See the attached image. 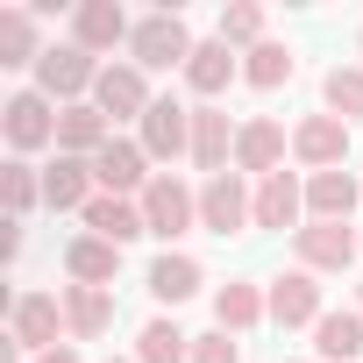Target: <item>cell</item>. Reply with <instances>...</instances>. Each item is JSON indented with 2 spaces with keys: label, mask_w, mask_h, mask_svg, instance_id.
<instances>
[{
  "label": "cell",
  "mask_w": 363,
  "mask_h": 363,
  "mask_svg": "<svg viewBox=\"0 0 363 363\" xmlns=\"http://www.w3.org/2000/svg\"><path fill=\"white\" fill-rule=\"evenodd\" d=\"M186 342H193V335H178L171 320H150V328L135 335V363H193Z\"/></svg>",
  "instance_id": "83f0119b"
},
{
  "label": "cell",
  "mask_w": 363,
  "mask_h": 363,
  "mask_svg": "<svg viewBox=\"0 0 363 363\" xmlns=\"http://www.w3.org/2000/svg\"><path fill=\"white\" fill-rule=\"evenodd\" d=\"M93 107H100L107 121H128V114L143 121V114H150L157 100H150V86H143V72H135V65H100V86H93Z\"/></svg>",
  "instance_id": "5b68a950"
},
{
  "label": "cell",
  "mask_w": 363,
  "mask_h": 363,
  "mask_svg": "<svg viewBox=\"0 0 363 363\" xmlns=\"http://www.w3.org/2000/svg\"><path fill=\"white\" fill-rule=\"evenodd\" d=\"M143 150H150L157 164L186 157V150H193V114L178 107V100H157V107L143 114Z\"/></svg>",
  "instance_id": "9c48e42d"
},
{
  "label": "cell",
  "mask_w": 363,
  "mask_h": 363,
  "mask_svg": "<svg viewBox=\"0 0 363 363\" xmlns=\"http://www.w3.org/2000/svg\"><path fill=\"white\" fill-rule=\"evenodd\" d=\"M271 320H278V328L320 320V285H313V271H285V278L271 285Z\"/></svg>",
  "instance_id": "2e32d148"
},
{
  "label": "cell",
  "mask_w": 363,
  "mask_h": 363,
  "mask_svg": "<svg viewBox=\"0 0 363 363\" xmlns=\"http://www.w3.org/2000/svg\"><path fill=\"white\" fill-rule=\"evenodd\" d=\"M143 221H150V235H186L193 221H200V200L186 193V186H178V178L164 171V178H150V193H143Z\"/></svg>",
  "instance_id": "7a4b0ae2"
},
{
  "label": "cell",
  "mask_w": 363,
  "mask_h": 363,
  "mask_svg": "<svg viewBox=\"0 0 363 363\" xmlns=\"http://www.w3.org/2000/svg\"><path fill=\"white\" fill-rule=\"evenodd\" d=\"M264 313H271V306L257 299V285H221V292H214V320H221V335H228V328L242 335V328H257Z\"/></svg>",
  "instance_id": "484cf974"
},
{
  "label": "cell",
  "mask_w": 363,
  "mask_h": 363,
  "mask_svg": "<svg viewBox=\"0 0 363 363\" xmlns=\"http://www.w3.org/2000/svg\"><path fill=\"white\" fill-rule=\"evenodd\" d=\"M65 271H72V285H114V271H121V242H107V235H79L72 250H65Z\"/></svg>",
  "instance_id": "9a60e30c"
},
{
  "label": "cell",
  "mask_w": 363,
  "mask_h": 363,
  "mask_svg": "<svg viewBox=\"0 0 363 363\" xmlns=\"http://www.w3.org/2000/svg\"><path fill=\"white\" fill-rule=\"evenodd\" d=\"M320 93H328V114L335 121H363V65H335Z\"/></svg>",
  "instance_id": "f1b7e54d"
},
{
  "label": "cell",
  "mask_w": 363,
  "mask_h": 363,
  "mask_svg": "<svg viewBox=\"0 0 363 363\" xmlns=\"http://www.w3.org/2000/svg\"><path fill=\"white\" fill-rule=\"evenodd\" d=\"M43 65V50H36V22H29V8H0V65Z\"/></svg>",
  "instance_id": "4316f807"
},
{
  "label": "cell",
  "mask_w": 363,
  "mask_h": 363,
  "mask_svg": "<svg viewBox=\"0 0 363 363\" xmlns=\"http://www.w3.org/2000/svg\"><path fill=\"white\" fill-rule=\"evenodd\" d=\"M221 43H264V8H250V0H235V8L221 15Z\"/></svg>",
  "instance_id": "4dcf8cb0"
},
{
  "label": "cell",
  "mask_w": 363,
  "mask_h": 363,
  "mask_svg": "<svg viewBox=\"0 0 363 363\" xmlns=\"http://www.w3.org/2000/svg\"><path fill=\"white\" fill-rule=\"evenodd\" d=\"M65 328H72L79 342L107 335V328H114V299H107L100 285H72V292H65Z\"/></svg>",
  "instance_id": "ffe728a7"
},
{
  "label": "cell",
  "mask_w": 363,
  "mask_h": 363,
  "mask_svg": "<svg viewBox=\"0 0 363 363\" xmlns=\"http://www.w3.org/2000/svg\"><path fill=\"white\" fill-rule=\"evenodd\" d=\"M193 363H242V349L228 335H193Z\"/></svg>",
  "instance_id": "d6a6232c"
},
{
  "label": "cell",
  "mask_w": 363,
  "mask_h": 363,
  "mask_svg": "<svg viewBox=\"0 0 363 363\" xmlns=\"http://www.w3.org/2000/svg\"><path fill=\"white\" fill-rule=\"evenodd\" d=\"M292 157L313 164V171H342V157H349V121H335V114H306V121L292 128Z\"/></svg>",
  "instance_id": "8992f818"
},
{
  "label": "cell",
  "mask_w": 363,
  "mask_h": 363,
  "mask_svg": "<svg viewBox=\"0 0 363 363\" xmlns=\"http://www.w3.org/2000/svg\"><path fill=\"white\" fill-rule=\"evenodd\" d=\"M107 143H114V128L100 107H57V150L65 157H100Z\"/></svg>",
  "instance_id": "5bb4252c"
},
{
  "label": "cell",
  "mask_w": 363,
  "mask_h": 363,
  "mask_svg": "<svg viewBox=\"0 0 363 363\" xmlns=\"http://www.w3.org/2000/svg\"><path fill=\"white\" fill-rule=\"evenodd\" d=\"M150 292H157L164 306L193 299V292H200V264H193V257H171V250H164V257L150 264Z\"/></svg>",
  "instance_id": "cb8c5ba5"
},
{
  "label": "cell",
  "mask_w": 363,
  "mask_h": 363,
  "mask_svg": "<svg viewBox=\"0 0 363 363\" xmlns=\"http://www.w3.org/2000/svg\"><path fill=\"white\" fill-rule=\"evenodd\" d=\"M0 200H8L15 214H29V207L43 200V186L29 178V164H8V171H0Z\"/></svg>",
  "instance_id": "1f68e13d"
},
{
  "label": "cell",
  "mask_w": 363,
  "mask_h": 363,
  "mask_svg": "<svg viewBox=\"0 0 363 363\" xmlns=\"http://www.w3.org/2000/svg\"><path fill=\"white\" fill-rule=\"evenodd\" d=\"M15 349H57V299L50 292H22L15 299Z\"/></svg>",
  "instance_id": "e0dca14e"
},
{
  "label": "cell",
  "mask_w": 363,
  "mask_h": 363,
  "mask_svg": "<svg viewBox=\"0 0 363 363\" xmlns=\"http://www.w3.org/2000/svg\"><path fill=\"white\" fill-rule=\"evenodd\" d=\"M128 50H135V72H171V65H193V50H200V43L186 36V22H178V15L164 8V15L135 22Z\"/></svg>",
  "instance_id": "6da1fadb"
},
{
  "label": "cell",
  "mask_w": 363,
  "mask_h": 363,
  "mask_svg": "<svg viewBox=\"0 0 363 363\" xmlns=\"http://www.w3.org/2000/svg\"><path fill=\"white\" fill-rule=\"evenodd\" d=\"M313 349L335 356V363H356L363 356V313H320L313 320Z\"/></svg>",
  "instance_id": "603a6c76"
},
{
  "label": "cell",
  "mask_w": 363,
  "mask_h": 363,
  "mask_svg": "<svg viewBox=\"0 0 363 363\" xmlns=\"http://www.w3.org/2000/svg\"><path fill=\"white\" fill-rule=\"evenodd\" d=\"M299 207H306V193H299L292 171H271L264 186H257V228H292Z\"/></svg>",
  "instance_id": "d6986e66"
},
{
  "label": "cell",
  "mask_w": 363,
  "mask_h": 363,
  "mask_svg": "<svg viewBox=\"0 0 363 363\" xmlns=\"http://www.w3.org/2000/svg\"><path fill=\"white\" fill-rule=\"evenodd\" d=\"M114 363H121V356H114Z\"/></svg>",
  "instance_id": "e575fe53"
},
{
  "label": "cell",
  "mask_w": 363,
  "mask_h": 363,
  "mask_svg": "<svg viewBox=\"0 0 363 363\" xmlns=\"http://www.w3.org/2000/svg\"><path fill=\"white\" fill-rule=\"evenodd\" d=\"M200 221H207L214 235H235L242 221H257V200L242 193L235 171H221V178H207V186H200Z\"/></svg>",
  "instance_id": "52a82bcc"
},
{
  "label": "cell",
  "mask_w": 363,
  "mask_h": 363,
  "mask_svg": "<svg viewBox=\"0 0 363 363\" xmlns=\"http://www.w3.org/2000/svg\"><path fill=\"white\" fill-rule=\"evenodd\" d=\"M8 143H15V150H43V143H57L50 93H15V100H8Z\"/></svg>",
  "instance_id": "7c38bea8"
},
{
  "label": "cell",
  "mask_w": 363,
  "mask_h": 363,
  "mask_svg": "<svg viewBox=\"0 0 363 363\" xmlns=\"http://www.w3.org/2000/svg\"><path fill=\"white\" fill-rule=\"evenodd\" d=\"M86 228H93V235H107V242H135V235H150L143 207H128V200H114V193H100V200L86 207Z\"/></svg>",
  "instance_id": "7402d4cb"
},
{
  "label": "cell",
  "mask_w": 363,
  "mask_h": 363,
  "mask_svg": "<svg viewBox=\"0 0 363 363\" xmlns=\"http://www.w3.org/2000/svg\"><path fill=\"white\" fill-rule=\"evenodd\" d=\"M93 178H100V193H114V200H128V193H150V150L114 135V143L93 157Z\"/></svg>",
  "instance_id": "277c9868"
},
{
  "label": "cell",
  "mask_w": 363,
  "mask_h": 363,
  "mask_svg": "<svg viewBox=\"0 0 363 363\" xmlns=\"http://www.w3.org/2000/svg\"><path fill=\"white\" fill-rule=\"evenodd\" d=\"M36 79H43L36 93H50V100H72V107H79V93H86V86H100V65H93V50L65 43V50H43Z\"/></svg>",
  "instance_id": "3957f363"
},
{
  "label": "cell",
  "mask_w": 363,
  "mask_h": 363,
  "mask_svg": "<svg viewBox=\"0 0 363 363\" xmlns=\"http://www.w3.org/2000/svg\"><path fill=\"white\" fill-rule=\"evenodd\" d=\"M306 207H313V221H349L356 214V178L349 171H313L306 178Z\"/></svg>",
  "instance_id": "44dd1931"
},
{
  "label": "cell",
  "mask_w": 363,
  "mask_h": 363,
  "mask_svg": "<svg viewBox=\"0 0 363 363\" xmlns=\"http://www.w3.org/2000/svg\"><path fill=\"white\" fill-rule=\"evenodd\" d=\"M242 79H250L257 93L285 86V79H292V50H285V43H257V50H250V65H242Z\"/></svg>",
  "instance_id": "f546056e"
},
{
  "label": "cell",
  "mask_w": 363,
  "mask_h": 363,
  "mask_svg": "<svg viewBox=\"0 0 363 363\" xmlns=\"http://www.w3.org/2000/svg\"><path fill=\"white\" fill-rule=\"evenodd\" d=\"M235 135H242V128H228V114H221V107H193V164H200L207 178H221V171H228Z\"/></svg>",
  "instance_id": "30bf717a"
},
{
  "label": "cell",
  "mask_w": 363,
  "mask_h": 363,
  "mask_svg": "<svg viewBox=\"0 0 363 363\" xmlns=\"http://www.w3.org/2000/svg\"><path fill=\"white\" fill-rule=\"evenodd\" d=\"M36 363H79V349H65V342H57V349H43Z\"/></svg>",
  "instance_id": "836d02e7"
},
{
  "label": "cell",
  "mask_w": 363,
  "mask_h": 363,
  "mask_svg": "<svg viewBox=\"0 0 363 363\" xmlns=\"http://www.w3.org/2000/svg\"><path fill=\"white\" fill-rule=\"evenodd\" d=\"M292 242H299V271H349V257H356V235L342 221H306Z\"/></svg>",
  "instance_id": "ba28073f"
},
{
  "label": "cell",
  "mask_w": 363,
  "mask_h": 363,
  "mask_svg": "<svg viewBox=\"0 0 363 363\" xmlns=\"http://www.w3.org/2000/svg\"><path fill=\"white\" fill-rule=\"evenodd\" d=\"M93 186H100V178H93V157H65V150H57V164H50V178H43V200H50L57 214H65V207L86 214V207L100 200Z\"/></svg>",
  "instance_id": "8fae6325"
},
{
  "label": "cell",
  "mask_w": 363,
  "mask_h": 363,
  "mask_svg": "<svg viewBox=\"0 0 363 363\" xmlns=\"http://www.w3.org/2000/svg\"><path fill=\"white\" fill-rule=\"evenodd\" d=\"M228 79H235V57H228V43H200V50H193V65H186V86H193L200 100H214Z\"/></svg>",
  "instance_id": "d4e9b609"
},
{
  "label": "cell",
  "mask_w": 363,
  "mask_h": 363,
  "mask_svg": "<svg viewBox=\"0 0 363 363\" xmlns=\"http://www.w3.org/2000/svg\"><path fill=\"white\" fill-rule=\"evenodd\" d=\"M285 164V128L278 121H242V135H235V171H278Z\"/></svg>",
  "instance_id": "ac0fdd59"
},
{
  "label": "cell",
  "mask_w": 363,
  "mask_h": 363,
  "mask_svg": "<svg viewBox=\"0 0 363 363\" xmlns=\"http://www.w3.org/2000/svg\"><path fill=\"white\" fill-rule=\"evenodd\" d=\"M121 36H135L128 15H121V0H86V8L72 15V43L79 50H114Z\"/></svg>",
  "instance_id": "4fadbf2b"
}]
</instances>
